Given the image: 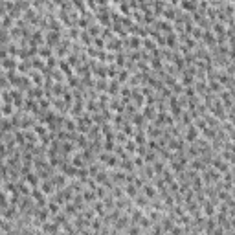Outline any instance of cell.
<instances>
[{"label":"cell","mask_w":235,"mask_h":235,"mask_svg":"<svg viewBox=\"0 0 235 235\" xmlns=\"http://www.w3.org/2000/svg\"><path fill=\"white\" fill-rule=\"evenodd\" d=\"M42 232H48V233H52V235H57V233H59V224H55V222H46V224H42Z\"/></svg>","instance_id":"6da1fadb"},{"label":"cell","mask_w":235,"mask_h":235,"mask_svg":"<svg viewBox=\"0 0 235 235\" xmlns=\"http://www.w3.org/2000/svg\"><path fill=\"white\" fill-rule=\"evenodd\" d=\"M2 66H4V70L6 68L15 70V68H18V64H17V61H13V57H4L2 59Z\"/></svg>","instance_id":"7a4b0ae2"},{"label":"cell","mask_w":235,"mask_h":235,"mask_svg":"<svg viewBox=\"0 0 235 235\" xmlns=\"http://www.w3.org/2000/svg\"><path fill=\"white\" fill-rule=\"evenodd\" d=\"M197 136H198L197 127H195V125H189V127H187V134H186V138L189 140V142H195V140H197Z\"/></svg>","instance_id":"3957f363"},{"label":"cell","mask_w":235,"mask_h":235,"mask_svg":"<svg viewBox=\"0 0 235 235\" xmlns=\"http://www.w3.org/2000/svg\"><path fill=\"white\" fill-rule=\"evenodd\" d=\"M142 191H143V195H145L147 198H154V197H156V189H154L153 186H147V184H145V186L142 187Z\"/></svg>","instance_id":"277c9868"},{"label":"cell","mask_w":235,"mask_h":235,"mask_svg":"<svg viewBox=\"0 0 235 235\" xmlns=\"http://www.w3.org/2000/svg\"><path fill=\"white\" fill-rule=\"evenodd\" d=\"M53 186H55L53 182H48V180H46V182H44L42 186H41V189H42V193H44V195H50V193H53Z\"/></svg>","instance_id":"5b68a950"},{"label":"cell","mask_w":235,"mask_h":235,"mask_svg":"<svg viewBox=\"0 0 235 235\" xmlns=\"http://www.w3.org/2000/svg\"><path fill=\"white\" fill-rule=\"evenodd\" d=\"M26 184H31L33 187H37V184H39L37 174H35V173H28V174H26Z\"/></svg>","instance_id":"8992f818"},{"label":"cell","mask_w":235,"mask_h":235,"mask_svg":"<svg viewBox=\"0 0 235 235\" xmlns=\"http://www.w3.org/2000/svg\"><path fill=\"white\" fill-rule=\"evenodd\" d=\"M213 166H215V169H219V171H222V173H226V171H228V166L222 162L221 158H217V160H215V162H213Z\"/></svg>","instance_id":"52a82bcc"},{"label":"cell","mask_w":235,"mask_h":235,"mask_svg":"<svg viewBox=\"0 0 235 235\" xmlns=\"http://www.w3.org/2000/svg\"><path fill=\"white\" fill-rule=\"evenodd\" d=\"M204 211H206V215H213V204L211 202H204Z\"/></svg>","instance_id":"ba28073f"},{"label":"cell","mask_w":235,"mask_h":235,"mask_svg":"<svg viewBox=\"0 0 235 235\" xmlns=\"http://www.w3.org/2000/svg\"><path fill=\"white\" fill-rule=\"evenodd\" d=\"M127 195H129V197H136V186H131V184H129V186H127Z\"/></svg>","instance_id":"9c48e42d"},{"label":"cell","mask_w":235,"mask_h":235,"mask_svg":"<svg viewBox=\"0 0 235 235\" xmlns=\"http://www.w3.org/2000/svg\"><path fill=\"white\" fill-rule=\"evenodd\" d=\"M136 204H138L140 208H145V204H149V198H147V197H145V198L140 197V198H136Z\"/></svg>","instance_id":"30bf717a"},{"label":"cell","mask_w":235,"mask_h":235,"mask_svg":"<svg viewBox=\"0 0 235 235\" xmlns=\"http://www.w3.org/2000/svg\"><path fill=\"white\" fill-rule=\"evenodd\" d=\"M125 149H127L129 153H134V151H136V143H134V142H127V143H125Z\"/></svg>","instance_id":"8fae6325"},{"label":"cell","mask_w":235,"mask_h":235,"mask_svg":"<svg viewBox=\"0 0 235 235\" xmlns=\"http://www.w3.org/2000/svg\"><path fill=\"white\" fill-rule=\"evenodd\" d=\"M143 44H145V48L153 50V52H154V50H156V48H154V42L151 41V39H145V41H143Z\"/></svg>","instance_id":"7c38bea8"},{"label":"cell","mask_w":235,"mask_h":235,"mask_svg":"<svg viewBox=\"0 0 235 235\" xmlns=\"http://www.w3.org/2000/svg\"><path fill=\"white\" fill-rule=\"evenodd\" d=\"M215 230V221H208V226H206V232L208 233H211Z\"/></svg>","instance_id":"4fadbf2b"},{"label":"cell","mask_w":235,"mask_h":235,"mask_svg":"<svg viewBox=\"0 0 235 235\" xmlns=\"http://www.w3.org/2000/svg\"><path fill=\"white\" fill-rule=\"evenodd\" d=\"M182 7H186V9H195V4L191 2V4H189V2H182Z\"/></svg>","instance_id":"5bb4252c"},{"label":"cell","mask_w":235,"mask_h":235,"mask_svg":"<svg viewBox=\"0 0 235 235\" xmlns=\"http://www.w3.org/2000/svg\"><path fill=\"white\" fill-rule=\"evenodd\" d=\"M64 125H66V129H68V131H74V129H76V125H74L72 121H70V119H66V123H64Z\"/></svg>","instance_id":"9a60e30c"},{"label":"cell","mask_w":235,"mask_h":235,"mask_svg":"<svg viewBox=\"0 0 235 235\" xmlns=\"http://www.w3.org/2000/svg\"><path fill=\"white\" fill-rule=\"evenodd\" d=\"M136 142H140V143H143V142H145V136H143V134L140 132L138 136H136Z\"/></svg>","instance_id":"2e32d148"},{"label":"cell","mask_w":235,"mask_h":235,"mask_svg":"<svg viewBox=\"0 0 235 235\" xmlns=\"http://www.w3.org/2000/svg\"><path fill=\"white\" fill-rule=\"evenodd\" d=\"M129 233H131V235H140V230L138 228H131V230H129Z\"/></svg>","instance_id":"e0dca14e"},{"label":"cell","mask_w":235,"mask_h":235,"mask_svg":"<svg viewBox=\"0 0 235 235\" xmlns=\"http://www.w3.org/2000/svg\"><path fill=\"white\" fill-rule=\"evenodd\" d=\"M96 46L103 48V46H105V41H101V39H96Z\"/></svg>","instance_id":"ac0fdd59"},{"label":"cell","mask_w":235,"mask_h":235,"mask_svg":"<svg viewBox=\"0 0 235 235\" xmlns=\"http://www.w3.org/2000/svg\"><path fill=\"white\" fill-rule=\"evenodd\" d=\"M213 235H224V230H222V228H219V230H215V232H213Z\"/></svg>","instance_id":"d6986e66"},{"label":"cell","mask_w":235,"mask_h":235,"mask_svg":"<svg viewBox=\"0 0 235 235\" xmlns=\"http://www.w3.org/2000/svg\"><path fill=\"white\" fill-rule=\"evenodd\" d=\"M99 226H101V224H99V221H94V222H92V228H94V230H97Z\"/></svg>","instance_id":"ffe728a7"},{"label":"cell","mask_w":235,"mask_h":235,"mask_svg":"<svg viewBox=\"0 0 235 235\" xmlns=\"http://www.w3.org/2000/svg\"><path fill=\"white\" fill-rule=\"evenodd\" d=\"M233 197H235V187H233Z\"/></svg>","instance_id":"44dd1931"}]
</instances>
